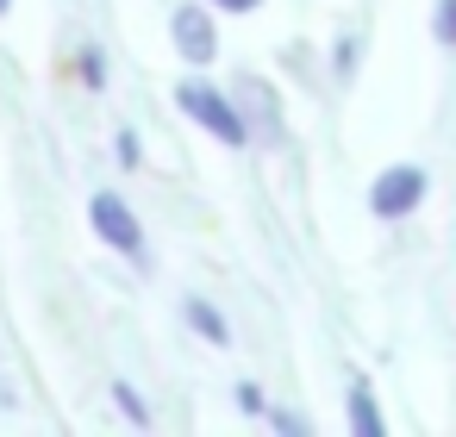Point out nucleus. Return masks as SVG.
Wrapping results in <instances>:
<instances>
[{
	"instance_id": "obj_1",
	"label": "nucleus",
	"mask_w": 456,
	"mask_h": 437,
	"mask_svg": "<svg viewBox=\"0 0 456 437\" xmlns=\"http://www.w3.org/2000/svg\"><path fill=\"white\" fill-rule=\"evenodd\" d=\"M175 101H182V113H188L194 125H207V132H213L219 144H244V138H250V132H244V119L232 113V101H225V94H219L213 82H188V88H182Z\"/></svg>"
},
{
	"instance_id": "obj_2",
	"label": "nucleus",
	"mask_w": 456,
	"mask_h": 437,
	"mask_svg": "<svg viewBox=\"0 0 456 437\" xmlns=\"http://www.w3.org/2000/svg\"><path fill=\"white\" fill-rule=\"evenodd\" d=\"M88 219H94V231H101L119 256L144 263V225L132 219V206H126L119 194H94V200H88Z\"/></svg>"
},
{
	"instance_id": "obj_3",
	"label": "nucleus",
	"mask_w": 456,
	"mask_h": 437,
	"mask_svg": "<svg viewBox=\"0 0 456 437\" xmlns=\"http://www.w3.org/2000/svg\"><path fill=\"white\" fill-rule=\"evenodd\" d=\"M419 200H425V169L400 163V169H381V175H375V194H369V206H375L381 219H406Z\"/></svg>"
},
{
	"instance_id": "obj_4",
	"label": "nucleus",
	"mask_w": 456,
	"mask_h": 437,
	"mask_svg": "<svg viewBox=\"0 0 456 437\" xmlns=\"http://www.w3.org/2000/svg\"><path fill=\"white\" fill-rule=\"evenodd\" d=\"M169 32H175V51H182L194 69H207V63L219 57V32H213V20H207L200 7H182V13L169 20Z\"/></svg>"
},
{
	"instance_id": "obj_5",
	"label": "nucleus",
	"mask_w": 456,
	"mask_h": 437,
	"mask_svg": "<svg viewBox=\"0 0 456 437\" xmlns=\"http://www.w3.org/2000/svg\"><path fill=\"white\" fill-rule=\"evenodd\" d=\"M350 431H356V437H381V431H387L381 412H375V400H369V381L350 387Z\"/></svg>"
},
{
	"instance_id": "obj_6",
	"label": "nucleus",
	"mask_w": 456,
	"mask_h": 437,
	"mask_svg": "<svg viewBox=\"0 0 456 437\" xmlns=\"http://www.w3.org/2000/svg\"><path fill=\"white\" fill-rule=\"evenodd\" d=\"M188 325H194L207 344H232V331H225V319H219L213 300H188Z\"/></svg>"
},
{
	"instance_id": "obj_7",
	"label": "nucleus",
	"mask_w": 456,
	"mask_h": 437,
	"mask_svg": "<svg viewBox=\"0 0 456 437\" xmlns=\"http://www.w3.org/2000/svg\"><path fill=\"white\" fill-rule=\"evenodd\" d=\"M113 400H119V412H126L132 425H151V412H144V400H138V393H132L126 381H113Z\"/></svg>"
},
{
	"instance_id": "obj_8",
	"label": "nucleus",
	"mask_w": 456,
	"mask_h": 437,
	"mask_svg": "<svg viewBox=\"0 0 456 437\" xmlns=\"http://www.w3.org/2000/svg\"><path fill=\"white\" fill-rule=\"evenodd\" d=\"M431 26H437V38H444V45H456V0H437Z\"/></svg>"
},
{
	"instance_id": "obj_9",
	"label": "nucleus",
	"mask_w": 456,
	"mask_h": 437,
	"mask_svg": "<svg viewBox=\"0 0 456 437\" xmlns=\"http://www.w3.org/2000/svg\"><path fill=\"white\" fill-rule=\"evenodd\" d=\"M238 406H244V412H263V387H256V381H238Z\"/></svg>"
},
{
	"instance_id": "obj_10",
	"label": "nucleus",
	"mask_w": 456,
	"mask_h": 437,
	"mask_svg": "<svg viewBox=\"0 0 456 437\" xmlns=\"http://www.w3.org/2000/svg\"><path fill=\"white\" fill-rule=\"evenodd\" d=\"M82 76H88V88H101V76H107L101 69V51H82Z\"/></svg>"
},
{
	"instance_id": "obj_11",
	"label": "nucleus",
	"mask_w": 456,
	"mask_h": 437,
	"mask_svg": "<svg viewBox=\"0 0 456 437\" xmlns=\"http://www.w3.org/2000/svg\"><path fill=\"white\" fill-rule=\"evenodd\" d=\"M119 163L138 169V138H132V132H119Z\"/></svg>"
},
{
	"instance_id": "obj_12",
	"label": "nucleus",
	"mask_w": 456,
	"mask_h": 437,
	"mask_svg": "<svg viewBox=\"0 0 456 437\" xmlns=\"http://www.w3.org/2000/svg\"><path fill=\"white\" fill-rule=\"evenodd\" d=\"M275 431H288V437H306V418H294V412H275Z\"/></svg>"
},
{
	"instance_id": "obj_13",
	"label": "nucleus",
	"mask_w": 456,
	"mask_h": 437,
	"mask_svg": "<svg viewBox=\"0 0 456 437\" xmlns=\"http://www.w3.org/2000/svg\"><path fill=\"white\" fill-rule=\"evenodd\" d=\"M213 7H232V13H250V7H256V0H213Z\"/></svg>"
},
{
	"instance_id": "obj_14",
	"label": "nucleus",
	"mask_w": 456,
	"mask_h": 437,
	"mask_svg": "<svg viewBox=\"0 0 456 437\" xmlns=\"http://www.w3.org/2000/svg\"><path fill=\"white\" fill-rule=\"evenodd\" d=\"M7 7H13V0H0V13H7Z\"/></svg>"
}]
</instances>
